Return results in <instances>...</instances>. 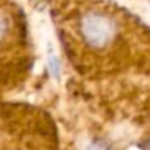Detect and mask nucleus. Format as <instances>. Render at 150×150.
Returning a JSON list of instances; mask_svg holds the SVG:
<instances>
[{
  "label": "nucleus",
  "instance_id": "obj_1",
  "mask_svg": "<svg viewBox=\"0 0 150 150\" xmlns=\"http://www.w3.org/2000/svg\"><path fill=\"white\" fill-rule=\"evenodd\" d=\"M76 34L82 50L91 51L92 55L109 54L125 41L121 21L105 9H88L80 13Z\"/></svg>",
  "mask_w": 150,
  "mask_h": 150
}]
</instances>
